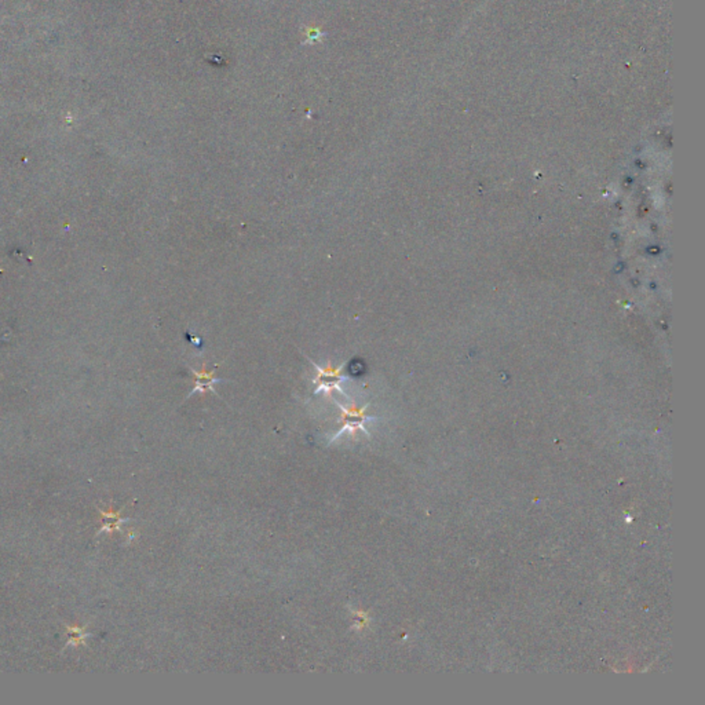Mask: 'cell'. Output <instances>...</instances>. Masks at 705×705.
<instances>
[{"label": "cell", "mask_w": 705, "mask_h": 705, "mask_svg": "<svg viewBox=\"0 0 705 705\" xmlns=\"http://www.w3.org/2000/svg\"><path fill=\"white\" fill-rule=\"evenodd\" d=\"M353 621H354L353 627L358 631H363L368 625L369 613L364 612V611H357L353 613Z\"/></svg>", "instance_id": "obj_4"}, {"label": "cell", "mask_w": 705, "mask_h": 705, "mask_svg": "<svg viewBox=\"0 0 705 705\" xmlns=\"http://www.w3.org/2000/svg\"><path fill=\"white\" fill-rule=\"evenodd\" d=\"M304 353V351H302ZM305 354V353H304ZM306 356V354H305ZM308 363L314 367L317 375L316 378L313 379V383L316 385V389H314V394H320V393H324L327 397H332V393L334 392H337L340 393L342 396H346V393L343 392V389L340 387V383L342 382H347L350 380L349 376L343 375V368L346 367V363H342L337 368L332 367V363L328 361L327 367L323 368L320 367L318 364H316L310 357H307ZM347 397V396H346Z\"/></svg>", "instance_id": "obj_1"}, {"label": "cell", "mask_w": 705, "mask_h": 705, "mask_svg": "<svg viewBox=\"0 0 705 705\" xmlns=\"http://www.w3.org/2000/svg\"><path fill=\"white\" fill-rule=\"evenodd\" d=\"M192 375L194 376V387L193 390L189 393L187 399H190L193 394L196 393H206V392H211L216 394L215 392V385L216 383H220L223 382V379H219V378H215V368L213 370H207V364L204 363L203 364V368L201 370H194V369H190Z\"/></svg>", "instance_id": "obj_3"}, {"label": "cell", "mask_w": 705, "mask_h": 705, "mask_svg": "<svg viewBox=\"0 0 705 705\" xmlns=\"http://www.w3.org/2000/svg\"><path fill=\"white\" fill-rule=\"evenodd\" d=\"M339 409H340V420H342V429L337 431V434L332 437V441H335L337 437H340L343 432H349L353 438L356 437V434L358 432V430L364 431L367 435H369L368 431L366 430V422L368 420H375L376 418H370L367 415V408L369 406V404L364 405V406H357L354 402L350 405V406H343L342 404H339L337 401H335ZM331 441V442H332Z\"/></svg>", "instance_id": "obj_2"}]
</instances>
